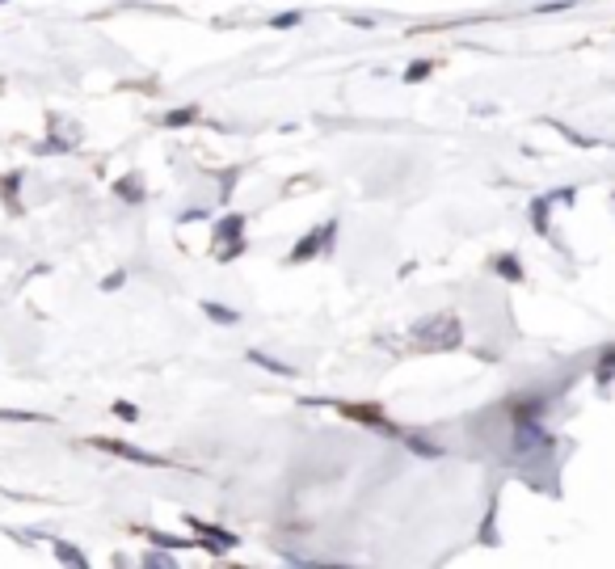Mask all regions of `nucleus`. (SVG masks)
I'll use <instances>...</instances> for the list:
<instances>
[{
	"mask_svg": "<svg viewBox=\"0 0 615 569\" xmlns=\"http://www.w3.org/2000/svg\"><path fill=\"white\" fill-rule=\"evenodd\" d=\"M240 232H245V219L240 215H228V219H219V228H215V257L219 262H228V257H236L240 249H245V241H240Z\"/></svg>",
	"mask_w": 615,
	"mask_h": 569,
	"instance_id": "nucleus-1",
	"label": "nucleus"
},
{
	"mask_svg": "<svg viewBox=\"0 0 615 569\" xmlns=\"http://www.w3.org/2000/svg\"><path fill=\"white\" fill-rule=\"evenodd\" d=\"M333 236H337V224H321L316 232H308V236H304V245H295V249H291V262H308V257H316V253H321Z\"/></svg>",
	"mask_w": 615,
	"mask_h": 569,
	"instance_id": "nucleus-2",
	"label": "nucleus"
},
{
	"mask_svg": "<svg viewBox=\"0 0 615 569\" xmlns=\"http://www.w3.org/2000/svg\"><path fill=\"white\" fill-rule=\"evenodd\" d=\"M97 447H101V452H114V456H122V460H135V464H148V468H164V456H152V452H139V447H131V443H118V439H97Z\"/></svg>",
	"mask_w": 615,
	"mask_h": 569,
	"instance_id": "nucleus-3",
	"label": "nucleus"
},
{
	"mask_svg": "<svg viewBox=\"0 0 615 569\" xmlns=\"http://www.w3.org/2000/svg\"><path fill=\"white\" fill-rule=\"evenodd\" d=\"M190 528H194V532L207 540V549H211V553L236 549V536H232V532H224V528H215V523H202V519H194V515H190Z\"/></svg>",
	"mask_w": 615,
	"mask_h": 569,
	"instance_id": "nucleus-4",
	"label": "nucleus"
},
{
	"mask_svg": "<svg viewBox=\"0 0 615 569\" xmlns=\"http://www.w3.org/2000/svg\"><path fill=\"white\" fill-rule=\"evenodd\" d=\"M342 414H346V418H358V422H367V426H375V430L401 435V430H396V426H388V422H384V418H380V414H375L371 405H367V409H363V405H342Z\"/></svg>",
	"mask_w": 615,
	"mask_h": 569,
	"instance_id": "nucleus-5",
	"label": "nucleus"
},
{
	"mask_svg": "<svg viewBox=\"0 0 615 569\" xmlns=\"http://www.w3.org/2000/svg\"><path fill=\"white\" fill-rule=\"evenodd\" d=\"M114 194L127 198V203H143V186H139V177H122V181H114Z\"/></svg>",
	"mask_w": 615,
	"mask_h": 569,
	"instance_id": "nucleus-6",
	"label": "nucleus"
},
{
	"mask_svg": "<svg viewBox=\"0 0 615 569\" xmlns=\"http://www.w3.org/2000/svg\"><path fill=\"white\" fill-rule=\"evenodd\" d=\"M202 312H207L215 325H236V321H240V317H236L232 308H224V304H202Z\"/></svg>",
	"mask_w": 615,
	"mask_h": 569,
	"instance_id": "nucleus-7",
	"label": "nucleus"
},
{
	"mask_svg": "<svg viewBox=\"0 0 615 569\" xmlns=\"http://www.w3.org/2000/svg\"><path fill=\"white\" fill-rule=\"evenodd\" d=\"M249 359H253L257 367H266V371H274V376H295V371H291L287 363H278V359H270V354H261V350H253Z\"/></svg>",
	"mask_w": 615,
	"mask_h": 569,
	"instance_id": "nucleus-8",
	"label": "nucleus"
},
{
	"mask_svg": "<svg viewBox=\"0 0 615 569\" xmlns=\"http://www.w3.org/2000/svg\"><path fill=\"white\" fill-rule=\"evenodd\" d=\"M194 118H198V106H186V110L164 114V127H186V122H194Z\"/></svg>",
	"mask_w": 615,
	"mask_h": 569,
	"instance_id": "nucleus-9",
	"label": "nucleus"
},
{
	"mask_svg": "<svg viewBox=\"0 0 615 569\" xmlns=\"http://www.w3.org/2000/svg\"><path fill=\"white\" fill-rule=\"evenodd\" d=\"M405 447L417 452V456H439V452H443L439 443H426V439H417V435H405Z\"/></svg>",
	"mask_w": 615,
	"mask_h": 569,
	"instance_id": "nucleus-10",
	"label": "nucleus"
},
{
	"mask_svg": "<svg viewBox=\"0 0 615 569\" xmlns=\"http://www.w3.org/2000/svg\"><path fill=\"white\" fill-rule=\"evenodd\" d=\"M55 557H59V561H67V565H89V561H84V553H80V549H72V544H55Z\"/></svg>",
	"mask_w": 615,
	"mask_h": 569,
	"instance_id": "nucleus-11",
	"label": "nucleus"
},
{
	"mask_svg": "<svg viewBox=\"0 0 615 569\" xmlns=\"http://www.w3.org/2000/svg\"><path fill=\"white\" fill-rule=\"evenodd\" d=\"M114 414H118L122 422H135V418H139V409H135L131 401H114Z\"/></svg>",
	"mask_w": 615,
	"mask_h": 569,
	"instance_id": "nucleus-12",
	"label": "nucleus"
},
{
	"mask_svg": "<svg viewBox=\"0 0 615 569\" xmlns=\"http://www.w3.org/2000/svg\"><path fill=\"white\" fill-rule=\"evenodd\" d=\"M426 76H430V63H426V59H417V63L405 72V80H426Z\"/></svg>",
	"mask_w": 615,
	"mask_h": 569,
	"instance_id": "nucleus-13",
	"label": "nucleus"
},
{
	"mask_svg": "<svg viewBox=\"0 0 615 569\" xmlns=\"http://www.w3.org/2000/svg\"><path fill=\"white\" fill-rule=\"evenodd\" d=\"M17 186H21V177L13 173V177H4V198H8V207H17Z\"/></svg>",
	"mask_w": 615,
	"mask_h": 569,
	"instance_id": "nucleus-14",
	"label": "nucleus"
},
{
	"mask_svg": "<svg viewBox=\"0 0 615 569\" xmlns=\"http://www.w3.org/2000/svg\"><path fill=\"white\" fill-rule=\"evenodd\" d=\"M498 270H502L506 279H523V270H519V262H514V257H502V262H498Z\"/></svg>",
	"mask_w": 615,
	"mask_h": 569,
	"instance_id": "nucleus-15",
	"label": "nucleus"
},
{
	"mask_svg": "<svg viewBox=\"0 0 615 569\" xmlns=\"http://www.w3.org/2000/svg\"><path fill=\"white\" fill-rule=\"evenodd\" d=\"M291 25H299V13H278L274 17V30H291Z\"/></svg>",
	"mask_w": 615,
	"mask_h": 569,
	"instance_id": "nucleus-16",
	"label": "nucleus"
},
{
	"mask_svg": "<svg viewBox=\"0 0 615 569\" xmlns=\"http://www.w3.org/2000/svg\"><path fill=\"white\" fill-rule=\"evenodd\" d=\"M152 540H156V544H164V549H190L186 540H177V536H160V532H152Z\"/></svg>",
	"mask_w": 615,
	"mask_h": 569,
	"instance_id": "nucleus-17",
	"label": "nucleus"
},
{
	"mask_svg": "<svg viewBox=\"0 0 615 569\" xmlns=\"http://www.w3.org/2000/svg\"><path fill=\"white\" fill-rule=\"evenodd\" d=\"M615 371V350H607V359H603V367H599V380H611Z\"/></svg>",
	"mask_w": 615,
	"mask_h": 569,
	"instance_id": "nucleus-18",
	"label": "nucleus"
},
{
	"mask_svg": "<svg viewBox=\"0 0 615 569\" xmlns=\"http://www.w3.org/2000/svg\"><path fill=\"white\" fill-rule=\"evenodd\" d=\"M122 279H127V274H110V279H105L101 287H105V291H114V287H122Z\"/></svg>",
	"mask_w": 615,
	"mask_h": 569,
	"instance_id": "nucleus-19",
	"label": "nucleus"
}]
</instances>
